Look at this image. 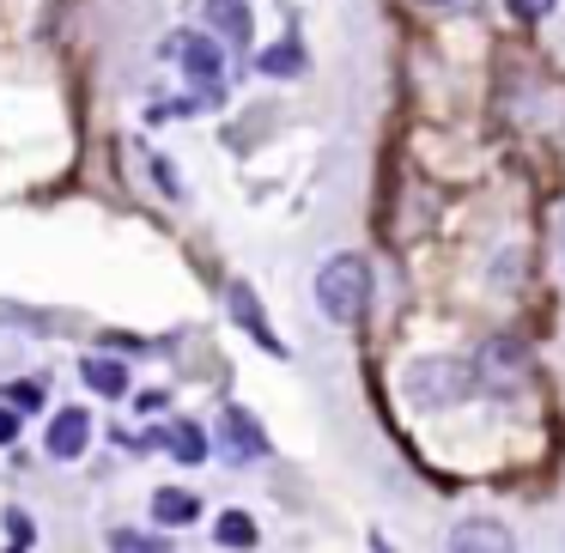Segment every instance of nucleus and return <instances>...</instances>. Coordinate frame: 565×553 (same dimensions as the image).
<instances>
[{"label": "nucleus", "instance_id": "7", "mask_svg": "<svg viewBox=\"0 0 565 553\" xmlns=\"http://www.w3.org/2000/svg\"><path fill=\"white\" fill-rule=\"evenodd\" d=\"M92 444V414L86 407H62V414L50 419V432H43V450L55 456V462H79Z\"/></svg>", "mask_w": 565, "mask_h": 553}, {"label": "nucleus", "instance_id": "18", "mask_svg": "<svg viewBox=\"0 0 565 553\" xmlns=\"http://www.w3.org/2000/svg\"><path fill=\"white\" fill-rule=\"evenodd\" d=\"M504 7H511V19H547L559 0H504Z\"/></svg>", "mask_w": 565, "mask_h": 553}, {"label": "nucleus", "instance_id": "17", "mask_svg": "<svg viewBox=\"0 0 565 553\" xmlns=\"http://www.w3.org/2000/svg\"><path fill=\"white\" fill-rule=\"evenodd\" d=\"M7 529H13V547H31V541H38V523H31L25 511H7Z\"/></svg>", "mask_w": 565, "mask_h": 553}, {"label": "nucleus", "instance_id": "14", "mask_svg": "<svg viewBox=\"0 0 565 553\" xmlns=\"http://www.w3.org/2000/svg\"><path fill=\"white\" fill-rule=\"evenodd\" d=\"M256 67H262V74H268V79H274V74H280V79H298V74H305V50H298V43L286 38V43H274V50L262 55Z\"/></svg>", "mask_w": 565, "mask_h": 553}, {"label": "nucleus", "instance_id": "13", "mask_svg": "<svg viewBox=\"0 0 565 553\" xmlns=\"http://www.w3.org/2000/svg\"><path fill=\"white\" fill-rule=\"evenodd\" d=\"M79 377L98 395H128V365H116V359H79Z\"/></svg>", "mask_w": 565, "mask_h": 553}, {"label": "nucleus", "instance_id": "9", "mask_svg": "<svg viewBox=\"0 0 565 553\" xmlns=\"http://www.w3.org/2000/svg\"><path fill=\"white\" fill-rule=\"evenodd\" d=\"M207 38H213V43H232V50H249L256 25H249V7H244V0H207Z\"/></svg>", "mask_w": 565, "mask_h": 553}, {"label": "nucleus", "instance_id": "1", "mask_svg": "<svg viewBox=\"0 0 565 553\" xmlns=\"http://www.w3.org/2000/svg\"><path fill=\"white\" fill-rule=\"evenodd\" d=\"M371 293H377V280H371V262L365 256H334L322 262L317 274V310L329 322H341V329H359V322L371 317Z\"/></svg>", "mask_w": 565, "mask_h": 553}, {"label": "nucleus", "instance_id": "11", "mask_svg": "<svg viewBox=\"0 0 565 553\" xmlns=\"http://www.w3.org/2000/svg\"><path fill=\"white\" fill-rule=\"evenodd\" d=\"M213 541H220V547H232V553H256L262 529H256V517H249V511H220Z\"/></svg>", "mask_w": 565, "mask_h": 553}, {"label": "nucleus", "instance_id": "5", "mask_svg": "<svg viewBox=\"0 0 565 553\" xmlns=\"http://www.w3.org/2000/svg\"><path fill=\"white\" fill-rule=\"evenodd\" d=\"M475 377L487 395H511L516 383H523V347L516 341H487L475 353Z\"/></svg>", "mask_w": 565, "mask_h": 553}, {"label": "nucleus", "instance_id": "4", "mask_svg": "<svg viewBox=\"0 0 565 553\" xmlns=\"http://www.w3.org/2000/svg\"><path fill=\"white\" fill-rule=\"evenodd\" d=\"M220 450H225V462H262L274 444H268V432H262V419L249 414V407L225 402L220 407Z\"/></svg>", "mask_w": 565, "mask_h": 553}, {"label": "nucleus", "instance_id": "6", "mask_svg": "<svg viewBox=\"0 0 565 553\" xmlns=\"http://www.w3.org/2000/svg\"><path fill=\"white\" fill-rule=\"evenodd\" d=\"M444 553H516V535L499 517H462V523H450Z\"/></svg>", "mask_w": 565, "mask_h": 553}, {"label": "nucleus", "instance_id": "10", "mask_svg": "<svg viewBox=\"0 0 565 553\" xmlns=\"http://www.w3.org/2000/svg\"><path fill=\"white\" fill-rule=\"evenodd\" d=\"M195 517H201L195 492H183V487H159V492H152V523H159V529H183V523H195Z\"/></svg>", "mask_w": 565, "mask_h": 553}, {"label": "nucleus", "instance_id": "3", "mask_svg": "<svg viewBox=\"0 0 565 553\" xmlns=\"http://www.w3.org/2000/svg\"><path fill=\"white\" fill-rule=\"evenodd\" d=\"M164 55L183 67V79L207 104L225 92V43H213L207 31H171V38H164Z\"/></svg>", "mask_w": 565, "mask_h": 553}, {"label": "nucleus", "instance_id": "20", "mask_svg": "<svg viewBox=\"0 0 565 553\" xmlns=\"http://www.w3.org/2000/svg\"><path fill=\"white\" fill-rule=\"evenodd\" d=\"M426 7H462V0H426Z\"/></svg>", "mask_w": 565, "mask_h": 553}, {"label": "nucleus", "instance_id": "15", "mask_svg": "<svg viewBox=\"0 0 565 553\" xmlns=\"http://www.w3.org/2000/svg\"><path fill=\"white\" fill-rule=\"evenodd\" d=\"M110 553H171V541L140 535V529H110Z\"/></svg>", "mask_w": 565, "mask_h": 553}, {"label": "nucleus", "instance_id": "12", "mask_svg": "<svg viewBox=\"0 0 565 553\" xmlns=\"http://www.w3.org/2000/svg\"><path fill=\"white\" fill-rule=\"evenodd\" d=\"M164 450L177 456V462H207V438H201V426L195 419H177V426H164Z\"/></svg>", "mask_w": 565, "mask_h": 553}, {"label": "nucleus", "instance_id": "2", "mask_svg": "<svg viewBox=\"0 0 565 553\" xmlns=\"http://www.w3.org/2000/svg\"><path fill=\"white\" fill-rule=\"evenodd\" d=\"M402 395L414 407H426V414H438V407H456V402H468V395H480V377H475V365H468V359L431 353V359L402 365Z\"/></svg>", "mask_w": 565, "mask_h": 553}, {"label": "nucleus", "instance_id": "21", "mask_svg": "<svg viewBox=\"0 0 565 553\" xmlns=\"http://www.w3.org/2000/svg\"><path fill=\"white\" fill-rule=\"evenodd\" d=\"M559 256H565V213H559Z\"/></svg>", "mask_w": 565, "mask_h": 553}, {"label": "nucleus", "instance_id": "19", "mask_svg": "<svg viewBox=\"0 0 565 553\" xmlns=\"http://www.w3.org/2000/svg\"><path fill=\"white\" fill-rule=\"evenodd\" d=\"M19 438V414L13 407H0V444H13Z\"/></svg>", "mask_w": 565, "mask_h": 553}, {"label": "nucleus", "instance_id": "8", "mask_svg": "<svg viewBox=\"0 0 565 553\" xmlns=\"http://www.w3.org/2000/svg\"><path fill=\"white\" fill-rule=\"evenodd\" d=\"M225 305H232V317H237V322H244V329H249V334H256V341H262V353L286 359L280 334L268 329V317H262V305H256V286H249V280H232V286H225Z\"/></svg>", "mask_w": 565, "mask_h": 553}, {"label": "nucleus", "instance_id": "16", "mask_svg": "<svg viewBox=\"0 0 565 553\" xmlns=\"http://www.w3.org/2000/svg\"><path fill=\"white\" fill-rule=\"evenodd\" d=\"M7 407H13V414H38V407H43V383L38 377L7 383Z\"/></svg>", "mask_w": 565, "mask_h": 553}]
</instances>
